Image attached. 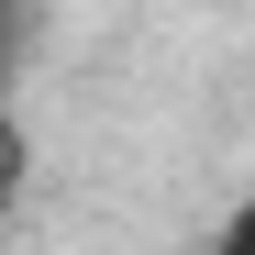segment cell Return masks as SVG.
Segmentation results:
<instances>
[{"mask_svg":"<svg viewBox=\"0 0 255 255\" xmlns=\"http://www.w3.org/2000/svg\"><path fill=\"white\" fill-rule=\"evenodd\" d=\"M211 255H255V211H244V222H233L222 244H211Z\"/></svg>","mask_w":255,"mask_h":255,"instance_id":"1","label":"cell"}]
</instances>
